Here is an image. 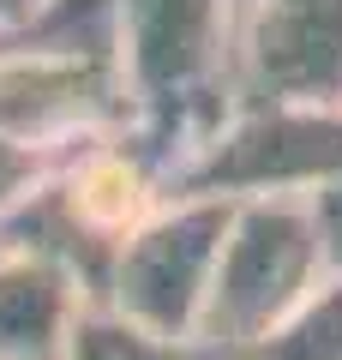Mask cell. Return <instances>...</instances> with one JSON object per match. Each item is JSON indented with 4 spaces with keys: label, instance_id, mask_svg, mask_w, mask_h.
<instances>
[{
    "label": "cell",
    "instance_id": "6da1fadb",
    "mask_svg": "<svg viewBox=\"0 0 342 360\" xmlns=\"http://www.w3.org/2000/svg\"><path fill=\"white\" fill-rule=\"evenodd\" d=\"M228 49V0H114V54L132 96V132L163 150L175 174L234 108Z\"/></svg>",
    "mask_w": 342,
    "mask_h": 360
},
{
    "label": "cell",
    "instance_id": "7a4b0ae2",
    "mask_svg": "<svg viewBox=\"0 0 342 360\" xmlns=\"http://www.w3.org/2000/svg\"><path fill=\"white\" fill-rule=\"evenodd\" d=\"M324 276H330V264H324L318 217L306 198L234 205L216 270H210V288H204L198 336L253 360V348L270 342L318 295Z\"/></svg>",
    "mask_w": 342,
    "mask_h": 360
},
{
    "label": "cell",
    "instance_id": "3957f363",
    "mask_svg": "<svg viewBox=\"0 0 342 360\" xmlns=\"http://www.w3.org/2000/svg\"><path fill=\"white\" fill-rule=\"evenodd\" d=\"M342 180V108H228L222 127L180 162L175 198L258 205L306 198Z\"/></svg>",
    "mask_w": 342,
    "mask_h": 360
},
{
    "label": "cell",
    "instance_id": "277c9868",
    "mask_svg": "<svg viewBox=\"0 0 342 360\" xmlns=\"http://www.w3.org/2000/svg\"><path fill=\"white\" fill-rule=\"evenodd\" d=\"M228 210L234 205H216V198H168L151 222H139L120 240L102 307L151 336H198Z\"/></svg>",
    "mask_w": 342,
    "mask_h": 360
},
{
    "label": "cell",
    "instance_id": "5b68a950",
    "mask_svg": "<svg viewBox=\"0 0 342 360\" xmlns=\"http://www.w3.org/2000/svg\"><path fill=\"white\" fill-rule=\"evenodd\" d=\"M234 108H342V0H253L228 49Z\"/></svg>",
    "mask_w": 342,
    "mask_h": 360
},
{
    "label": "cell",
    "instance_id": "8992f818",
    "mask_svg": "<svg viewBox=\"0 0 342 360\" xmlns=\"http://www.w3.org/2000/svg\"><path fill=\"white\" fill-rule=\"evenodd\" d=\"M132 127V96L114 54H0V139L72 156L78 144Z\"/></svg>",
    "mask_w": 342,
    "mask_h": 360
},
{
    "label": "cell",
    "instance_id": "52a82bcc",
    "mask_svg": "<svg viewBox=\"0 0 342 360\" xmlns=\"http://www.w3.org/2000/svg\"><path fill=\"white\" fill-rule=\"evenodd\" d=\"M84 307L90 300L54 264L0 252V360H61Z\"/></svg>",
    "mask_w": 342,
    "mask_h": 360
},
{
    "label": "cell",
    "instance_id": "ba28073f",
    "mask_svg": "<svg viewBox=\"0 0 342 360\" xmlns=\"http://www.w3.org/2000/svg\"><path fill=\"white\" fill-rule=\"evenodd\" d=\"M61 360H246L234 348H216L204 336H151L139 324L114 319L108 307H84L72 319Z\"/></svg>",
    "mask_w": 342,
    "mask_h": 360
},
{
    "label": "cell",
    "instance_id": "9c48e42d",
    "mask_svg": "<svg viewBox=\"0 0 342 360\" xmlns=\"http://www.w3.org/2000/svg\"><path fill=\"white\" fill-rule=\"evenodd\" d=\"M253 360H342V270H330L318 295L270 342L253 348Z\"/></svg>",
    "mask_w": 342,
    "mask_h": 360
},
{
    "label": "cell",
    "instance_id": "30bf717a",
    "mask_svg": "<svg viewBox=\"0 0 342 360\" xmlns=\"http://www.w3.org/2000/svg\"><path fill=\"white\" fill-rule=\"evenodd\" d=\"M49 168H54L49 156H37V150H25V144H6V139H0V217H6V210H13L18 198L49 174Z\"/></svg>",
    "mask_w": 342,
    "mask_h": 360
},
{
    "label": "cell",
    "instance_id": "8fae6325",
    "mask_svg": "<svg viewBox=\"0 0 342 360\" xmlns=\"http://www.w3.org/2000/svg\"><path fill=\"white\" fill-rule=\"evenodd\" d=\"M312 217H318V240H324V264L342 270V180L312 198Z\"/></svg>",
    "mask_w": 342,
    "mask_h": 360
},
{
    "label": "cell",
    "instance_id": "7c38bea8",
    "mask_svg": "<svg viewBox=\"0 0 342 360\" xmlns=\"http://www.w3.org/2000/svg\"><path fill=\"white\" fill-rule=\"evenodd\" d=\"M42 0H0V30H13V25H25L30 13H37Z\"/></svg>",
    "mask_w": 342,
    "mask_h": 360
},
{
    "label": "cell",
    "instance_id": "4fadbf2b",
    "mask_svg": "<svg viewBox=\"0 0 342 360\" xmlns=\"http://www.w3.org/2000/svg\"><path fill=\"white\" fill-rule=\"evenodd\" d=\"M228 6H234V18H241V13H246V6H253V0H228Z\"/></svg>",
    "mask_w": 342,
    "mask_h": 360
}]
</instances>
